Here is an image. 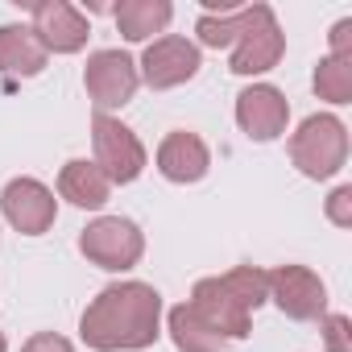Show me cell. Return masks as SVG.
Here are the masks:
<instances>
[{
	"label": "cell",
	"mask_w": 352,
	"mask_h": 352,
	"mask_svg": "<svg viewBox=\"0 0 352 352\" xmlns=\"http://www.w3.org/2000/svg\"><path fill=\"white\" fill-rule=\"evenodd\" d=\"M157 319H162V294L145 282H120L100 290V298L83 311V340L96 352H129V348H149L157 340Z\"/></svg>",
	"instance_id": "6da1fadb"
},
{
	"label": "cell",
	"mask_w": 352,
	"mask_h": 352,
	"mask_svg": "<svg viewBox=\"0 0 352 352\" xmlns=\"http://www.w3.org/2000/svg\"><path fill=\"white\" fill-rule=\"evenodd\" d=\"M270 298L265 274L257 265H236L220 278H204L191 294V311L224 340H245L253 311Z\"/></svg>",
	"instance_id": "7a4b0ae2"
},
{
	"label": "cell",
	"mask_w": 352,
	"mask_h": 352,
	"mask_svg": "<svg viewBox=\"0 0 352 352\" xmlns=\"http://www.w3.org/2000/svg\"><path fill=\"white\" fill-rule=\"evenodd\" d=\"M290 157L307 179H331L348 157V129L336 116H307L290 137Z\"/></svg>",
	"instance_id": "3957f363"
},
{
	"label": "cell",
	"mask_w": 352,
	"mask_h": 352,
	"mask_svg": "<svg viewBox=\"0 0 352 352\" xmlns=\"http://www.w3.org/2000/svg\"><path fill=\"white\" fill-rule=\"evenodd\" d=\"M79 249L100 270H133L141 261V253H145V236H141V228L133 220L104 216V220H96V224L83 228Z\"/></svg>",
	"instance_id": "277c9868"
},
{
	"label": "cell",
	"mask_w": 352,
	"mask_h": 352,
	"mask_svg": "<svg viewBox=\"0 0 352 352\" xmlns=\"http://www.w3.org/2000/svg\"><path fill=\"white\" fill-rule=\"evenodd\" d=\"M91 141H96V166L104 170L108 183H133L145 170V149L133 137V129H124L120 120H112L108 112H96L91 120Z\"/></svg>",
	"instance_id": "5b68a950"
},
{
	"label": "cell",
	"mask_w": 352,
	"mask_h": 352,
	"mask_svg": "<svg viewBox=\"0 0 352 352\" xmlns=\"http://www.w3.org/2000/svg\"><path fill=\"white\" fill-rule=\"evenodd\" d=\"M265 290L290 319H319L327 311V290L307 265H278L265 274Z\"/></svg>",
	"instance_id": "8992f818"
},
{
	"label": "cell",
	"mask_w": 352,
	"mask_h": 352,
	"mask_svg": "<svg viewBox=\"0 0 352 352\" xmlns=\"http://www.w3.org/2000/svg\"><path fill=\"white\" fill-rule=\"evenodd\" d=\"M83 83H87V96L96 100V108L108 112V108H120V104L133 100V91H137V67L120 50H100V54L87 58Z\"/></svg>",
	"instance_id": "52a82bcc"
},
{
	"label": "cell",
	"mask_w": 352,
	"mask_h": 352,
	"mask_svg": "<svg viewBox=\"0 0 352 352\" xmlns=\"http://www.w3.org/2000/svg\"><path fill=\"white\" fill-rule=\"evenodd\" d=\"M0 204H5V220L25 236H42L54 224V212H58L54 195L38 179H13L5 187V195H0Z\"/></svg>",
	"instance_id": "ba28073f"
},
{
	"label": "cell",
	"mask_w": 352,
	"mask_h": 352,
	"mask_svg": "<svg viewBox=\"0 0 352 352\" xmlns=\"http://www.w3.org/2000/svg\"><path fill=\"white\" fill-rule=\"evenodd\" d=\"M195 71H199V50L187 38H157L141 58V75L153 91L179 87V83L195 79Z\"/></svg>",
	"instance_id": "9c48e42d"
},
{
	"label": "cell",
	"mask_w": 352,
	"mask_h": 352,
	"mask_svg": "<svg viewBox=\"0 0 352 352\" xmlns=\"http://www.w3.org/2000/svg\"><path fill=\"white\" fill-rule=\"evenodd\" d=\"M236 120L241 129L253 137V141H274L286 133V120H290V104L278 87L270 83H257L249 91L236 96Z\"/></svg>",
	"instance_id": "30bf717a"
},
{
	"label": "cell",
	"mask_w": 352,
	"mask_h": 352,
	"mask_svg": "<svg viewBox=\"0 0 352 352\" xmlns=\"http://www.w3.org/2000/svg\"><path fill=\"white\" fill-rule=\"evenodd\" d=\"M34 34L46 46V54H75L87 42V21L67 0H46V5H34Z\"/></svg>",
	"instance_id": "8fae6325"
},
{
	"label": "cell",
	"mask_w": 352,
	"mask_h": 352,
	"mask_svg": "<svg viewBox=\"0 0 352 352\" xmlns=\"http://www.w3.org/2000/svg\"><path fill=\"white\" fill-rule=\"evenodd\" d=\"M208 166H212V153L195 133H170L157 149V170L170 183H199Z\"/></svg>",
	"instance_id": "7c38bea8"
},
{
	"label": "cell",
	"mask_w": 352,
	"mask_h": 352,
	"mask_svg": "<svg viewBox=\"0 0 352 352\" xmlns=\"http://www.w3.org/2000/svg\"><path fill=\"white\" fill-rule=\"evenodd\" d=\"M282 50H286V38H282L278 21H274V13H270L265 21H257V25H253V30L236 42L232 71H236V75H261V71L278 67Z\"/></svg>",
	"instance_id": "4fadbf2b"
},
{
	"label": "cell",
	"mask_w": 352,
	"mask_h": 352,
	"mask_svg": "<svg viewBox=\"0 0 352 352\" xmlns=\"http://www.w3.org/2000/svg\"><path fill=\"white\" fill-rule=\"evenodd\" d=\"M46 67V46L25 25H0V71L5 75H38Z\"/></svg>",
	"instance_id": "5bb4252c"
},
{
	"label": "cell",
	"mask_w": 352,
	"mask_h": 352,
	"mask_svg": "<svg viewBox=\"0 0 352 352\" xmlns=\"http://www.w3.org/2000/svg\"><path fill=\"white\" fill-rule=\"evenodd\" d=\"M58 191H63V199H71L75 208H104L112 183L104 179V170H100L96 162H79V157H75V162H67L63 174H58Z\"/></svg>",
	"instance_id": "9a60e30c"
},
{
	"label": "cell",
	"mask_w": 352,
	"mask_h": 352,
	"mask_svg": "<svg viewBox=\"0 0 352 352\" xmlns=\"http://www.w3.org/2000/svg\"><path fill=\"white\" fill-rule=\"evenodd\" d=\"M274 9L270 5H249V9H228V13H204L199 17V42L204 46H232V42H241L257 21H265Z\"/></svg>",
	"instance_id": "2e32d148"
},
{
	"label": "cell",
	"mask_w": 352,
	"mask_h": 352,
	"mask_svg": "<svg viewBox=\"0 0 352 352\" xmlns=\"http://www.w3.org/2000/svg\"><path fill=\"white\" fill-rule=\"evenodd\" d=\"M112 17H116L120 34H124L129 42H145L149 34H162V30L170 25L174 9L166 5V0H124V5L112 9Z\"/></svg>",
	"instance_id": "e0dca14e"
},
{
	"label": "cell",
	"mask_w": 352,
	"mask_h": 352,
	"mask_svg": "<svg viewBox=\"0 0 352 352\" xmlns=\"http://www.w3.org/2000/svg\"><path fill=\"white\" fill-rule=\"evenodd\" d=\"M170 336L179 344V352H228V340L216 336L187 302L170 311Z\"/></svg>",
	"instance_id": "ac0fdd59"
},
{
	"label": "cell",
	"mask_w": 352,
	"mask_h": 352,
	"mask_svg": "<svg viewBox=\"0 0 352 352\" xmlns=\"http://www.w3.org/2000/svg\"><path fill=\"white\" fill-rule=\"evenodd\" d=\"M315 91L319 100L348 104L352 100V58H323L315 67Z\"/></svg>",
	"instance_id": "d6986e66"
},
{
	"label": "cell",
	"mask_w": 352,
	"mask_h": 352,
	"mask_svg": "<svg viewBox=\"0 0 352 352\" xmlns=\"http://www.w3.org/2000/svg\"><path fill=\"white\" fill-rule=\"evenodd\" d=\"M323 336H327L331 352H352V323H348V315H327L323 319Z\"/></svg>",
	"instance_id": "ffe728a7"
},
{
	"label": "cell",
	"mask_w": 352,
	"mask_h": 352,
	"mask_svg": "<svg viewBox=\"0 0 352 352\" xmlns=\"http://www.w3.org/2000/svg\"><path fill=\"white\" fill-rule=\"evenodd\" d=\"M327 216H331V224H340V228L352 224V187H340V191L327 199Z\"/></svg>",
	"instance_id": "44dd1931"
},
{
	"label": "cell",
	"mask_w": 352,
	"mask_h": 352,
	"mask_svg": "<svg viewBox=\"0 0 352 352\" xmlns=\"http://www.w3.org/2000/svg\"><path fill=\"white\" fill-rule=\"evenodd\" d=\"M21 352H75V348H71L63 336H54V331H38V336H34Z\"/></svg>",
	"instance_id": "7402d4cb"
},
{
	"label": "cell",
	"mask_w": 352,
	"mask_h": 352,
	"mask_svg": "<svg viewBox=\"0 0 352 352\" xmlns=\"http://www.w3.org/2000/svg\"><path fill=\"white\" fill-rule=\"evenodd\" d=\"M348 34H352V21H340V25L331 30V50H336L331 58H352V54H348Z\"/></svg>",
	"instance_id": "603a6c76"
},
{
	"label": "cell",
	"mask_w": 352,
	"mask_h": 352,
	"mask_svg": "<svg viewBox=\"0 0 352 352\" xmlns=\"http://www.w3.org/2000/svg\"><path fill=\"white\" fill-rule=\"evenodd\" d=\"M0 352H5V331H0Z\"/></svg>",
	"instance_id": "cb8c5ba5"
}]
</instances>
